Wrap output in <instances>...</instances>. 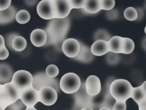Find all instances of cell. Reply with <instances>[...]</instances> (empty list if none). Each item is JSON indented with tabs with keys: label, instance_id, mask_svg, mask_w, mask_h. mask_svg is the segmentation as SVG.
I'll return each mask as SVG.
<instances>
[{
	"label": "cell",
	"instance_id": "f1b7e54d",
	"mask_svg": "<svg viewBox=\"0 0 146 110\" xmlns=\"http://www.w3.org/2000/svg\"><path fill=\"white\" fill-rule=\"evenodd\" d=\"M101 10H111L115 5L114 0H99Z\"/></svg>",
	"mask_w": 146,
	"mask_h": 110
},
{
	"label": "cell",
	"instance_id": "4fadbf2b",
	"mask_svg": "<svg viewBox=\"0 0 146 110\" xmlns=\"http://www.w3.org/2000/svg\"><path fill=\"white\" fill-rule=\"evenodd\" d=\"M47 37L46 32L41 29H36L30 34V40L32 44L36 47H41L47 42Z\"/></svg>",
	"mask_w": 146,
	"mask_h": 110
},
{
	"label": "cell",
	"instance_id": "d4e9b609",
	"mask_svg": "<svg viewBox=\"0 0 146 110\" xmlns=\"http://www.w3.org/2000/svg\"><path fill=\"white\" fill-rule=\"evenodd\" d=\"M137 11L133 7H128L124 11V17L128 21H135L137 18Z\"/></svg>",
	"mask_w": 146,
	"mask_h": 110
},
{
	"label": "cell",
	"instance_id": "44dd1931",
	"mask_svg": "<svg viewBox=\"0 0 146 110\" xmlns=\"http://www.w3.org/2000/svg\"><path fill=\"white\" fill-rule=\"evenodd\" d=\"M27 41L26 39L21 36L15 37L12 42V46L14 50L17 52H22L26 48Z\"/></svg>",
	"mask_w": 146,
	"mask_h": 110
},
{
	"label": "cell",
	"instance_id": "3957f363",
	"mask_svg": "<svg viewBox=\"0 0 146 110\" xmlns=\"http://www.w3.org/2000/svg\"><path fill=\"white\" fill-rule=\"evenodd\" d=\"M80 77L75 73L64 74L60 80V89L65 93L72 94L76 92L81 87Z\"/></svg>",
	"mask_w": 146,
	"mask_h": 110
},
{
	"label": "cell",
	"instance_id": "e575fe53",
	"mask_svg": "<svg viewBox=\"0 0 146 110\" xmlns=\"http://www.w3.org/2000/svg\"><path fill=\"white\" fill-rule=\"evenodd\" d=\"M11 0H0V11L6 10L11 5Z\"/></svg>",
	"mask_w": 146,
	"mask_h": 110
},
{
	"label": "cell",
	"instance_id": "ac0fdd59",
	"mask_svg": "<svg viewBox=\"0 0 146 110\" xmlns=\"http://www.w3.org/2000/svg\"><path fill=\"white\" fill-rule=\"evenodd\" d=\"M108 45L110 52L116 54L122 53V37L119 36L111 37V38L108 41Z\"/></svg>",
	"mask_w": 146,
	"mask_h": 110
},
{
	"label": "cell",
	"instance_id": "d6986e66",
	"mask_svg": "<svg viewBox=\"0 0 146 110\" xmlns=\"http://www.w3.org/2000/svg\"><path fill=\"white\" fill-rule=\"evenodd\" d=\"M3 85L6 90L12 103L16 102L20 99V92L11 82Z\"/></svg>",
	"mask_w": 146,
	"mask_h": 110
},
{
	"label": "cell",
	"instance_id": "6da1fadb",
	"mask_svg": "<svg viewBox=\"0 0 146 110\" xmlns=\"http://www.w3.org/2000/svg\"><path fill=\"white\" fill-rule=\"evenodd\" d=\"M70 26L69 18L63 19L54 18L50 20L44 30L47 34L45 45H58L65 40Z\"/></svg>",
	"mask_w": 146,
	"mask_h": 110
},
{
	"label": "cell",
	"instance_id": "5b68a950",
	"mask_svg": "<svg viewBox=\"0 0 146 110\" xmlns=\"http://www.w3.org/2000/svg\"><path fill=\"white\" fill-rule=\"evenodd\" d=\"M50 87L55 89L57 92H59V82L55 78L48 77L44 72H40L33 76V87L39 91L43 87Z\"/></svg>",
	"mask_w": 146,
	"mask_h": 110
},
{
	"label": "cell",
	"instance_id": "ba28073f",
	"mask_svg": "<svg viewBox=\"0 0 146 110\" xmlns=\"http://www.w3.org/2000/svg\"><path fill=\"white\" fill-rule=\"evenodd\" d=\"M79 41L75 38L66 39L62 44V50L63 53L68 57L74 58L80 51Z\"/></svg>",
	"mask_w": 146,
	"mask_h": 110
},
{
	"label": "cell",
	"instance_id": "4316f807",
	"mask_svg": "<svg viewBox=\"0 0 146 110\" xmlns=\"http://www.w3.org/2000/svg\"><path fill=\"white\" fill-rule=\"evenodd\" d=\"M59 72V69L57 66L54 64H50L47 66L45 73L48 77L55 78L58 75Z\"/></svg>",
	"mask_w": 146,
	"mask_h": 110
},
{
	"label": "cell",
	"instance_id": "ffe728a7",
	"mask_svg": "<svg viewBox=\"0 0 146 110\" xmlns=\"http://www.w3.org/2000/svg\"><path fill=\"white\" fill-rule=\"evenodd\" d=\"M83 9L90 14H96L100 10L99 0H85Z\"/></svg>",
	"mask_w": 146,
	"mask_h": 110
},
{
	"label": "cell",
	"instance_id": "d590c367",
	"mask_svg": "<svg viewBox=\"0 0 146 110\" xmlns=\"http://www.w3.org/2000/svg\"><path fill=\"white\" fill-rule=\"evenodd\" d=\"M9 56V52L6 47L0 49V60H6Z\"/></svg>",
	"mask_w": 146,
	"mask_h": 110
},
{
	"label": "cell",
	"instance_id": "484cf974",
	"mask_svg": "<svg viewBox=\"0 0 146 110\" xmlns=\"http://www.w3.org/2000/svg\"><path fill=\"white\" fill-rule=\"evenodd\" d=\"M111 38L110 34L105 30L100 29L94 34V39L96 40H104L108 41Z\"/></svg>",
	"mask_w": 146,
	"mask_h": 110
},
{
	"label": "cell",
	"instance_id": "2e32d148",
	"mask_svg": "<svg viewBox=\"0 0 146 110\" xmlns=\"http://www.w3.org/2000/svg\"><path fill=\"white\" fill-rule=\"evenodd\" d=\"M14 72L12 68L7 64H0V84H5L10 82Z\"/></svg>",
	"mask_w": 146,
	"mask_h": 110
},
{
	"label": "cell",
	"instance_id": "b9f144b4",
	"mask_svg": "<svg viewBox=\"0 0 146 110\" xmlns=\"http://www.w3.org/2000/svg\"><path fill=\"white\" fill-rule=\"evenodd\" d=\"M25 110H38L34 107H26Z\"/></svg>",
	"mask_w": 146,
	"mask_h": 110
},
{
	"label": "cell",
	"instance_id": "1f68e13d",
	"mask_svg": "<svg viewBox=\"0 0 146 110\" xmlns=\"http://www.w3.org/2000/svg\"><path fill=\"white\" fill-rule=\"evenodd\" d=\"M115 102H116V100L110 94L109 96H107L105 97V99L103 102V107L108 108L112 110V107H113V105L115 104Z\"/></svg>",
	"mask_w": 146,
	"mask_h": 110
},
{
	"label": "cell",
	"instance_id": "7bdbcfd3",
	"mask_svg": "<svg viewBox=\"0 0 146 110\" xmlns=\"http://www.w3.org/2000/svg\"><path fill=\"white\" fill-rule=\"evenodd\" d=\"M99 110H111V109H110L108 108L105 107H101Z\"/></svg>",
	"mask_w": 146,
	"mask_h": 110
},
{
	"label": "cell",
	"instance_id": "ee69618b",
	"mask_svg": "<svg viewBox=\"0 0 146 110\" xmlns=\"http://www.w3.org/2000/svg\"><path fill=\"white\" fill-rule=\"evenodd\" d=\"M6 107H5L3 105H2L1 103H0V110H4L5 109Z\"/></svg>",
	"mask_w": 146,
	"mask_h": 110
},
{
	"label": "cell",
	"instance_id": "5bb4252c",
	"mask_svg": "<svg viewBox=\"0 0 146 110\" xmlns=\"http://www.w3.org/2000/svg\"><path fill=\"white\" fill-rule=\"evenodd\" d=\"M79 44L80 46V51L78 54L73 59L83 63L91 62L94 58V56L91 53L90 48L81 42H79Z\"/></svg>",
	"mask_w": 146,
	"mask_h": 110
},
{
	"label": "cell",
	"instance_id": "7402d4cb",
	"mask_svg": "<svg viewBox=\"0 0 146 110\" xmlns=\"http://www.w3.org/2000/svg\"><path fill=\"white\" fill-rule=\"evenodd\" d=\"M131 98H132L137 104H139L146 99V93L141 86L135 88L133 87L132 92Z\"/></svg>",
	"mask_w": 146,
	"mask_h": 110
},
{
	"label": "cell",
	"instance_id": "8fae6325",
	"mask_svg": "<svg viewBox=\"0 0 146 110\" xmlns=\"http://www.w3.org/2000/svg\"><path fill=\"white\" fill-rule=\"evenodd\" d=\"M56 18L63 19L68 17L72 9L70 0H54Z\"/></svg>",
	"mask_w": 146,
	"mask_h": 110
},
{
	"label": "cell",
	"instance_id": "7c38bea8",
	"mask_svg": "<svg viewBox=\"0 0 146 110\" xmlns=\"http://www.w3.org/2000/svg\"><path fill=\"white\" fill-rule=\"evenodd\" d=\"M75 104L80 107L83 108L87 105H92V97L87 94L85 89V84L83 83L79 89L75 93ZM92 106V105H91Z\"/></svg>",
	"mask_w": 146,
	"mask_h": 110
},
{
	"label": "cell",
	"instance_id": "83f0119b",
	"mask_svg": "<svg viewBox=\"0 0 146 110\" xmlns=\"http://www.w3.org/2000/svg\"><path fill=\"white\" fill-rule=\"evenodd\" d=\"M106 54V61L110 65H115L120 60V57L118 54L109 52Z\"/></svg>",
	"mask_w": 146,
	"mask_h": 110
},
{
	"label": "cell",
	"instance_id": "ab89813d",
	"mask_svg": "<svg viewBox=\"0 0 146 110\" xmlns=\"http://www.w3.org/2000/svg\"><path fill=\"white\" fill-rule=\"evenodd\" d=\"M80 110H94L91 105H87L82 108Z\"/></svg>",
	"mask_w": 146,
	"mask_h": 110
},
{
	"label": "cell",
	"instance_id": "8992f818",
	"mask_svg": "<svg viewBox=\"0 0 146 110\" xmlns=\"http://www.w3.org/2000/svg\"><path fill=\"white\" fill-rule=\"evenodd\" d=\"M36 11L39 16L43 19L51 20L56 18L54 0L40 1L37 5Z\"/></svg>",
	"mask_w": 146,
	"mask_h": 110
},
{
	"label": "cell",
	"instance_id": "8d00e7d4",
	"mask_svg": "<svg viewBox=\"0 0 146 110\" xmlns=\"http://www.w3.org/2000/svg\"><path fill=\"white\" fill-rule=\"evenodd\" d=\"M139 110H146V99L141 102L137 104Z\"/></svg>",
	"mask_w": 146,
	"mask_h": 110
},
{
	"label": "cell",
	"instance_id": "d6a6232c",
	"mask_svg": "<svg viewBox=\"0 0 146 110\" xmlns=\"http://www.w3.org/2000/svg\"><path fill=\"white\" fill-rule=\"evenodd\" d=\"M70 4L72 9H83L85 0L76 1V0H70Z\"/></svg>",
	"mask_w": 146,
	"mask_h": 110
},
{
	"label": "cell",
	"instance_id": "9c48e42d",
	"mask_svg": "<svg viewBox=\"0 0 146 110\" xmlns=\"http://www.w3.org/2000/svg\"><path fill=\"white\" fill-rule=\"evenodd\" d=\"M19 99L26 107H34L39 101L38 91L32 87L21 92Z\"/></svg>",
	"mask_w": 146,
	"mask_h": 110
},
{
	"label": "cell",
	"instance_id": "74e56055",
	"mask_svg": "<svg viewBox=\"0 0 146 110\" xmlns=\"http://www.w3.org/2000/svg\"><path fill=\"white\" fill-rule=\"evenodd\" d=\"M6 47L5 46V38L4 37L0 34V49Z\"/></svg>",
	"mask_w": 146,
	"mask_h": 110
},
{
	"label": "cell",
	"instance_id": "cb8c5ba5",
	"mask_svg": "<svg viewBox=\"0 0 146 110\" xmlns=\"http://www.w3.org/2000/svg\"><path fill=\"white\" fill-rule=\"evenodd\" d=\"M15 19L20 24H25L30 19V14L26 10H21L17 12Z\"/></svg>",
	"mask_w": 146,
	"mask_h": 110
},
{
	"label": "cell",
	"instance_id": "7a4b0ae2",
	"mask_svg": "<svg viewBox=\"0 0 146 110\" xmlns=\"http://www.w3.org/2000/svg\"><path fill=\"white\" fill-rule=\"evenodd\" d=\"M133 87L125 79H116L110 86V93L116 101H126L131 97Z\"/></svg>",
	"mask_w": 146,
	"mask_h": 110
},
{
	"label": "cell",
	"instance_id": "4dcf8cb0",
	"mask_svg": "<svg viewBox=\"0 0 146 110\" xmlns=\"http://www.w3.org/2000/svg\"><path fill=\"white\" fill-rule=\"evenodd\" d=\"M24 106L25 105L23 104L21 100L19 99L16 102L8 105L4 110H22L23 109Z\"/></svg>",
	"mask_w": 146,
	"mask_h": 110
},
{
	"label": "cell",
	"instance_id": "9a60e30c",
	"mask_svg": "<svg viewBox=\"0 0 146 110\" xmlns=\"http://www.w3.org/2000/svg\"><path fill=\"white\" fill-rule=\"evenodd\" d=\"M90 49L92 54L95 56H102L110 52L108 41L104 40L95 41L91 46Z\"/></svg>",
	"mask_w": 146,
	"mask_h": 110
},
{
	"label": "cell",
	"instance_id": "277c9868",
	"mask_svg": "<svg viewBox=\"0 0 146 110\" xmlns=\"http://www.w3.org/2000/svg\"><path fill=\"white\" fill-rule=\"evenodd\" d=\"M11 82L21 93L33 87V76L27 70H19L14 73Z\"/></svg>",
	"mask_w": 146,
	"mask_h": 110
},
{
	"label": "cell",
	"instance_id": "836d02e7",
	"mask_svg": "<svg viewBox=\"0 0 146 110\" xmlns=\"http://www.w3.org/2000/svg\"><path fill=\"white\" fill-rule=\"evenodd\" d=\"M126 101H116L112 110H126Z\"/></svg>",
	"mask_w": 146,
	"mask_h": 110
},
{
	"label": "cell",
	"instance_id": "f546056e",
	"mask_svg": "<svg viewBox=\"0 0 146 110\" xmlns=\"http://www.w3.org/2000/svg\"><path fill=\"white\" fill-rule=\"evenodd\" d=\"M19 36L17 33H11L10 34H8L6 37H5V46L9 48V49H10L12 50H14L13 46H12V42L13 39Z\"/></svg>",
	"mask_w": 146,
	"mask_h": 110
},
{
	"label": "cell",
	"instance_id": "603a6c76",
	"mask_svg": "<svg viewBox=\"0 0 146 110\" xmlns=\"http://www.w3.org/2000/svg\"><path fill=\"white\" fill-rule=\"evenodd\" d=\"M123 46L122 53L123 54H128L131 53L135 49V43L132 40L127 37H123Z\"/></svg>",
	"mask_w": 146,
	"mask_h": 110
},
{
	"label": "cell",
	"instance_id": "52a82bcc",
	"mask_svg": "<svg viewBox=\"0 0 146 110\" xmlns=\"http://www.w3.org/2000/svg\"><path fill=\"white\" fill-rule=\"evenodd\" d=\"M39 100L45 105L51 106L55 103L58 99V92L52 87H43L38 91Z\"/></svg>",
	"mask_w": 146,
	"mask_h": 110
},
{
	"label": "cell",
	"instance_id": "60d3db41",
	"mask_svg": "<svg viewBox=\"0 0 146 110\" xmlns=\"http://www.w3.org/2000/svg\"><path fill=\"white\" fill-rule=\"evenodd\" d=\"M140 86L141 87L142 89L144 90V92H145V93H146V81H144V82H143V84H142Z\"/></svg>",
	"mask_w": 146,
	"mask_h": 110
},
{
	"label": "cell",
	"instance_id": "30bf717a",
	"mask_svg": "<svg viewBox=\"0 0 146 110\" xmlns=\"http://www.w3.org/2000/svg\"><path fill=\"white\" fill-rule=\"evenodd\" d=\"M86 92L91 97L97 96L101 91V82L98 77L95 75L88 76L85 82Z\"/></svg>",
	"mask_w": 146,
	"mask_h": 110
},
{
	"label": "cell",
	"instance_id": "f35d334b",
	"mask_svg": "<svg viewBox=\"0 0 146 110\" xmlns=\"http://www.w3.org/2000/svg\"><path fill=\"white\" fill-rule=\"evenodd\" d=\"M141 45H142V47L146 50V37L143 38L141 42Z\"/></svg>",
	"mask_w": 146,
	"mask_h": 110
},
{
	"label": "cell",
	"instance_id": "e0dca14e",
	"mask_svg": "<svg viewBox=\"0 0 146 110\" xmlns=\"http://www.w3.org/2000/svg\"><path fill=\"white\" fill-rule=\"evenodd\" d=\"M16 13V9L11 5L6 10L0 11V25L7 24L14 21Z\"/></svg>",
	"mask_w": 146,
	"mask_h": 110
},
{
	"label": "cell",
	"instance_id": "f6af8a7d",
	"mask_svg": "<svg viewBox=\"0 0 146 110\" xmlns=\"http://www.w3.org/2000/svg\"><path fill=\"white\" fill-rule=\"evenodd\" d=\"M144 32H145V34H146V26H145V28H144Z\"/></svg>",
	"mask_w": 146,
	"mask_h": 110
},
{
	"label": "cell",
	"instance_id": "bcb514c9",
	"mask_svg": "<svg viewBox=\"0 0 146 110\" xmlns=\"http://www.w3.org/2000/svg\"><path fill=\"white\" fill-rule=\"evenodd\" d=\"M1 84H0V87H1Z\"/></svg>",
	"mask_w": 146,
	"mask_h": 110
}]
</instances>
